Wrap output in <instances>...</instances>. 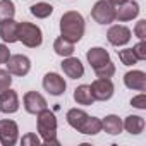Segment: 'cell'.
<instances>
[{
  "mask_svg": "<svg viewBox=\"0 0 146 146\" xmlns=\"http://www.w3.org/2000/svg\"><path fill=\"white\" fill-rule=\"evenodd\" d=\"M19 41H23V45L29 46V48H36L43 43V33L40 29V26L23 21L19 23V31H17Z\"/></svg>",
  "mask_w": 146,
  "mask_h": 146,
  "instance_id": "obj_3",
  "label": "cell"
},
{
  "mask_svg": "<svg viewBox=\"0 0 146 146\" xmlns=\"http://www.w3.org/2000/svg\"><path fill=\"white\" fill-rule=\"evenodd\" d=\"M131 105L136 107V108H139V110H146V95L141 93V95L131 98Z\"/></svg>",
  "mask_w": 146,
  "mask_h": 146,
  "instance_id": "obj_29",
  "label": "cell"
},
{
  "mask_svg": "<svg viewBox=\"0 0 146 146\" xmlns=\"http://www.w3.org/2000/svg\"><path fill=\"white\" fill-rule=\"evenodd\" d=\"M74 102H76L78 105H84V107L95 103V98H93V95H91L90 84H81V86H78V88L74 90Z\"/></svg>",
  "mask_w": 146,
  "mask_h": 146,
  "instance_id": "obj_19",
  "label": "cell"
},
{
  "mask_svg": "<svg viewBox=\"0 0 146 146\" xmlns=\"http://www.w3.org/2000/svg\"><path fill=\"white\" fill-rule=\"evenodd\" d=\"M102 131V120L98 119V117H90L88 115V119H86V122L83 124V127H81V134H88V136H95V134H98Z\"/></svg>",
  "mask_w": 146,
  "mask_h": 146,
  "instance_id": "obj_23",
  "label": "cell"
},
{
  "mask_svg": "<svg viewBox=\"0 0 146 146\" xmlns=\"http://www.w3.org/2000/svg\"><path fill=\"white\" fill-rule=\"evenodd\" d=\"M134 35H136L139 40H144V38H146V21H144V19H141V21L136 23Z\"/></svg>",
  "mask_w": 146,
  "mask_h": 146,
  "instance_id": "obj_30",
  "label": "cell"
},
{
  "mask_svg": "<svg viewBox=\"0 0 146 146\" xmlns=\"http://www.w3.org/2000/svg\"><path fill=\"white\" fill-rule=\"evenodd\" d=\"M132 52H134V55L137 57V60H146V41H144V40H139V41L132 46Z\"/></svg>",
  "mask_w": 146,
  "mask_h": 146,
  "instance_id": "obj_28",
  "label": "cell"
},
{
  "mask_svg": "<svg viewBox=\"0 0 146 146\" xmlns=\"http://www.w3.org/2000/svg\"><path fill=\"white\" fill-rule=\"evenodd\" d=\"M91 17L98 24H112L115 21V5L108 0H98L91 9Z\"/></svg>",
  "mask_w": 146,
  "mask_h": 146,
  "instance_id": "obj_4",
  "label": "cell"
},
{
  "mask_svg": "<svg viewBox=\"0 0 146 146\" xmlns=\"http://www.w3.org/2000/svg\"><path fill=\"white\" fill-rule=\"evenodd\" d=\"M137 14H139V5H137V2H134V0H129V2L120 4V5L115 7V19L122 21V23L136 19Z\"/></svg>",
  "mask_w": 146,
  "mask_h": 146,
  "instance_id": "obj_15",
  "label": "cell"
},
{
  "mask_svg": "<svg viewBox=\"0 0 146 146\" xmlns=\"http://www.w3.org/2000/svg\"><path fill=\"white\" fill-rule=\"evenodd\" d=\"M19 139V127L14 120H0V143L4 146H14Z\"/></svg>",
  "mask_w": 146,
  "mask_h": 146,
  "instance_id": "obj_7",
  "label": "cell"
},
{
  "mask_svg": "<svg viewBox=\"0 0 146 146\" xmlns=\"http://www.w3.org/2000/svg\"><path fill=\"white\" fill-rule=\"evenodd\" d=\"M117 55H119V58H120V62H122L124 65H134V64H137V62H139V60H137V57L134 55L132 48L117 50Z\"/></svg>",
  "mask_w": 146,
  "mask_h": 146,
  "instance_id": "obj_26",
  "label": "cell"
},
{
  "mask_svg": "<svg viewBox=\"0 0 146 146\" xmlns=\"http://www.w3.org/2000/svg\"><path fill=\"white\" fill-rule=\"evenodd\" d=\"M23 103H24V110L28 113H33V115L40 113L41 110H45L48 107L45 96L40 95V93H36V91H28L24 95V98H23Z\"/></svg>",
  "mask_w": 146,
  "mask_h": 146,
  "instance_id": "obj_10",
  "label": "cell"
},
{
  "mask_svg": "<svg viewBox=\"0 0 146 146\" xmlns=\"http://www.w3.org/2000/svg\"><path fill=\"white\" fill-rule=\"evenodd\" d=\"M36 129L38 134L41 136L45 144H58L57 139V117L53 112H50L48 108L41 110L40 113H36Z\"/></svg>",
  "mask_w": 146,
  "mask_h": 146,
  "instance_id": "obj_2",
  "label": "cell"
},
{
  "mask_svg": "<svg viewBox=\"0 0 146 146\" xmlns=\"http://www.w3.org/2000/svg\"><path fill=\"white\" fill-rule=\"evenodd\" d=\"M90 88H91V95H93L95 102H107V100H110L113 96V91H115L113 83L110 79H107V78L95 79L90 84Z\"/></svg>",
  "mask_w": 146,
  "mask_h": 146,
  "instance_id": "obj_5",
  "label": "cell"
},
{
  "mask_svg": "<svg viewBox=\"0 0 146 146\" xmlns=\"http://www.w3.org/2000/svg\"><path fill=\"white\" fill-rule=\"evenodd\" d=\"M21 143L24 144V146H38L40 144V139H38V136L36 134H33V132H29V134H26V136H23V139H21Z\"/></svg>",
  "mask_w": 146,
  "mask_h": 146,
  "instance_id": "obj_31",
  "label": "cell"
},
{
  "mask_svg": "<svg viewBox=\"0 0 146 146\" xmlns=\"http://www.w3.org/2000/svg\"><path fill=\"white\" fill-rule=\"evenodd\" d=\"M12 84V76L7 69H0V91H4L7 88H11Z\"/></svg>",
  "mask_w": 146,
  "mask_h": 146,
  "instance_id": "obj_27",
  "label": "cell"
},
{
  "mask_svg": "<svg viewBox=\"0 0 146 146\" xmlns=\"http://www.w3.org/2000/svg\"><path fill=\"white\" fill-rule=\"evenodd\" d=\"M102 129L110 134V136H117L122 132V119L119 115H107L103 120H102Z\"/></svg>",
  "mask_w": 146,
  "mask_h": 146,
  "instance_id": "obj_18",
  "label": "cell"
},
{
  "mask_svg": "<svg viewBox=\"0 0 146 146\" xmlns=\"http://www.w3.org/2000/svg\"><path fill=\"white\" fill-rule=\"evenodd\" d=\"M9 57H11V50H9V46L0 43V64H5V62L9 60Z\"/></svg>",
  "mask_w": 146,
  "mask_h": 146,
  "instance_id": "obj_32",
  "label": "cell"
},
{
  "mask_svg": "<svg viewBox=\"0 0 146 146\" xmlns=\"http://www.w3.org/2000/svg\"><path fill=\"white\" fill-rule=\"evenodd\" d=\"M86 58H88L90 65L93 69H96V67H100V65H103L110 60V53L102 46H95V48H90L86 52Z\"/></svg>",
  "mask_w": 146,
  "mask_h": 146,
  "instance_id": "obj_16",
  "label": "cell"
},
{
  "mask_svg": "<svg viewBox=\"0 0 146 146\" xmlns=\"http://www.w3.org/2000/svg\"><path fill=\"white\" fill-rule=\"evenodd\" d=\"M122 127L129 132V134H141L144 129V119L141 115H127L125 120L122 122Z\"/></svg>",
  "mask_w": 146,
  "mask_h": 146,
  "instance_id": "obj_20",
  "label": "cell"
},
{
  "mask_svg": "<svg viewBox=\"0 0 146 146\" xmlns=\"http://www.w3.org/2000/svg\"><path fill=\"white\" fill-rule=\"evenodd\" d=\"M16 16V5L12 0H0V21L12 19Z\"/></svg>",
  "mask_w": 146,
  "mask_h": 146,
  "instance_id": "obj_24",
  "label": "cell"
},
{
  "mask_svg": "<svg viewBox=\"0 0 146 146\" xmlns=\"http://www.w3.org/2000/svg\"><path fill=\"white\" fill-rule=\"evenodd\" d=\"M107 40L113 46H124L131 41V29L122 24L110 26V29L107 31Z\"/></svg>",
  "mask_w": 146,
  "mask_h": 146,
  "instance_id": "obj_9",
  "label": "cell"
},
{
  "mask_svg": "<svg viewBox=\"0 0 146 146\" xmlns=\"http://www.w3.org/2000/svg\"><path fill=\"white\" fill-rule=\"evenodd\" d=\"M5 64H7V70L11 72V74L19 76V78L26 76L28 72L31 70V60H29L26 55H23V53L11 55Z\"/></svg>",
  "mask_w": 146,
  "mask_h": 146,
  "instance_id": "obj_6",
  "label": "cell"
},
{
  "mask_svg": "<svg viewBox=\"0 0 146 146\" xmlns=\"http://www.w3.org/2000/svg\"><path fill=\"white\" fill-rule=\"evenodd\" d=\"M65 119H67V124H69L72 129H76V131L79 132L81 127H83V124H84L86 119H88V113H86L84 110H81V108H70V110L67 112Z\"/></svg>",
  "mask_w": 146,
  "mask_h": 146,
  "instance_id": "obj_17",
  "label": "cell"
},
{
  "mask_svg": "<svg viewBox=\"0 0 146 146\" xmlns=\"http://www.w3.org/2000/svg\"><path fill=\"white\" fill-rule=\"evenodd\" d=\"M43 88L52 96H60V95L65 93L67 84H65V79L60 74H57V72H46L45 78H43Z\"/></svg>",
  "mask_w": 146,
  "mask_h": 146,
  "instance_id": "obj_8",
  "label": "cell"
},
{
  "mask_svg": "<svg viewBox=\"0 0 146 146\" xmlns=\"http://www.w3.org/2000/svg\"><path fill=\"white\" fill-rule=\"evenodd\" d=\"M17 31H19V23L12 19H2L0 21V38H2L5 43H16L19 41V36H17Z\"/></svg>",
  "mask_w": 146,
  "mask_h": 146,
  "instance_id": "obj_13",
  "label": "cell"
},
{
  "mask_svg": "<svg viewBox=\"0 0 146 146\" xmlns=\"http://www.w3.org/2000/svg\"><path fill=\"white\" fill-rule=\"evenodd\" d=\"M29 12L35 17H38V19H46V17H50L53 14V7H52V4L38 2V4H35V5L29 7Z\"/></svg>",
  "mask_w": 146,
  "mask_h": 146,
  "instance_id": "obj_22",
  "label": "cell"
},
{
  "mask_svg": "<svg viewBox=\"0 0 146 146\" xmlns=\"http://www.w3.org/2000/svg\"><path fill=\"white\" fill-rule=\"evenodd\" d=\"M19 110V96L14 90L7 88L0 91V112L2 113H16Z\"/></svg>",
  "mask_w": 146,
  "mask_h": 146,
  "instance_id": "obj_11",
  "label": "cell"
},
{
  "mask_svg": "<svg viewBox=\"0 0 146 146\" xmlns=\"http://www.w3.org/2000/svg\"><path fill=\"white\" fill-rule=\"evenodd\" d=\"M84 29H86L84 17L78 11H69L60 17V36L72 43H78L84 36Z\"/></svg>",
  "mask_w": 146,
  "mask_h": 146,
  "instance_id": "obj_1",
  "label": "cell"
},
{
  "mask_svg": "<svg viewBox=\"0 0 146 146\" xmlns=\"http://www.w3.org/2000/svg\"><path fill=\"white\" fill-rule=\"evenodd\" d=\"M93 70H95L96 78H107V79H110L115 74V64L112 60H108L107 64H103V65H100V67H96Z\"/></svg>",
  "mask_w": 146,
  "mask_h": 146,
  "instance_id": "obj_25",
  "label": "cell"
},
{
  "mask_svg": "<svg viewBox=\"0 0 146 146\" xmlns=\"http://www.w3.org/2000/svg\"><path fill=\"white\" fill-rule=\"evenodd\" d=\"M124 84L129 90L144 91L146 90V74L143 70H129L124 74Z\"/></svg>",
  "mask_w": 146,
  "mask_h": 146,
  "instance_id": "obj_14",
  "label": "cell"
},
{
  "mask_svg": "<svg viewBox=\"0 0 146 146\" xmlns=\"http://www.w3.org/2000/svg\"><path fill=\"white\" fill-rule=\"evenodd\" d=\"M60 67H62V70H64V74H65L67 78H70V79H79V78H83V74H84V67H83L81 60L76 58V57H72V55H70V57H64Z\"/></svg>",
  "mask_w": 146,
  "mask_h": 146,
  "instance_id": "obj_12",
  "label": "cell"
},
{
  "mask_svg": "<svg viewBox=\"0 0 146 146\" xmlns=\"http://www.w3.org/2000/svg\"><path fill=\"white\" fill-rule=\"evenodd\" d=\"M53 50L60 57H70L72 53H74V43L65 40V38H62V36H58L53 41Z\"/></svg>",
  "mask_w": 146,
  "mask_h": 146,
  "instance_id": "obj_21",
  "label": "cell"
}]
</instances>
